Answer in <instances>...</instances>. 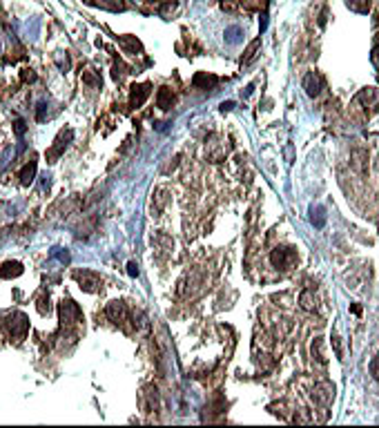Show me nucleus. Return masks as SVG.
Listing matches in <instances>:
<instances>
[{
	"label": "nucleus",
	"mask_w": 379,
	"mask_h": 428,
	"mask_svg": "<svg viewBox=\"0 0 379 428\" xmlns=\"http://www.w3.org/2000/svg\"><path fill=\"white\" fill-rule=\"evenodd\" d=\"M4 328H7L9 337H13L16 341H20V339H25L27 330H29V321H27V317L22 315V312H11V315H7Z\"/></svg>",
	"instance_id": "1"
},
{
	"label": "nucleus",
	"mask_w": 379,
	"mask_h": 428,
	"mask_svg": "<svg viewBox=\"0 0 379 428\" xmlns=\"http://www.w3.org/2000/svg\"><path fill=\"white\" fill-rule=\"evenodd\" d=\"M270 261L275 268H281V270H290L292 265H295L297 261V252L292 248H286V245H281V248H275L270 254Z\"/></svg>",
	"instance_id": "2"
},
{
	"label": "nucleus",
	"mask_w": 379,
	"mask_h": 428,
	"mask_svg": "<svg viewBox=\"0 0 379 428\" xmlns=\"http://www.w3.org/2000/svg\"><path fill=\"white\" fill-rule=\"evenodd\" d=\"M71 139H74V132H71V130H63V132H60L58 139L54 141V145L47 150V163H56V161L60 159V154L65 152V147L71 143Z\"/></svg>",
	"instance_id": "3"
},
{
	"label": "nucleus",
	"mask_w": 379,
	"mask_h": 428,
	"mask_svg": "<svg viewBox=\"0 0 379 428\" xmlns=\"http://www.w3.org/2000/svg\"><path fill=\"white\" fill-rule=\"evenodd\" d=\"M58 312H60V321H63V326H74V323H78L80 319H83L80 308L76 306L71 299H65V301L60 303Z\"/></svg>",
	"instance_id": "4"
},
{
	"label": "nucleus",
	"mask_w": 379,
	"mask_h": 428,
	"mask_svg": "<svg viewBox=\"0 0 379 428\" xmlns=\"http://www.w3.org/2000/svg\"><path fill=\"white\" fill-rule=\"evenodd\" d=\"M74 279L78 281V285L85 290V292H96V290L100 288V283H103L94 270H76Z\"/></svg>",
	"instance_id": "5"
},
{
	"label": "nucleus",
	"mask_w": 379,
	"mask_h": 428,
	"mask_svg": "<svg viewBox=\"0 0 379 428\" xmlns=\"http://www.w3.org/2000/svg\"><path fill=\"white\" fill-rule=\"evenodd\" d=\"M304 89L310 98L319 96L321 89H324V76H321L319 71H308V74L304 76Z\"/></svg>",
	"instance_id": "6"
},
{
	"label": "nucleus",
	"mask_w": 379,
	"mask_h": 428,
	"mask_svg": "<svg viewBox=\"0 0 379 428\" xmlns=\"http://www.w3.org/2000/svg\"><path fill=\"white\" fill-rule=\"evenodd\" d=\"M333 397H335V386L333 384L321 382V384H317L315 386V391H313V402L315 404H319V406H328V404L333 402Z\"/></svg>",
	"instance_id": "7"
},
{
	"label": "nucleus",
	"mask_w": 379,
	"mask_h": 428,
	"mask_svg": "<svg viewBox=\"0 0 379 428\" xmlns=\"http://www.w3.org/2000/svg\"><path fill=\"white\" fill-rule=\"evenodd\" d=\"M152 94V85L150 83H138V85H132L129 89V105L132 107H141L143 103L147 101V96Z\"/></svg>",
	"instance_id": "8"
},
{
	"label": "nucleus",
	"mask_w": 379,
	"mask_h": 428,
	"mask_svg": "<svg viewBox=\"0 0 379 428\" xmlns=\"http://www.w3.org/2000/svg\"><path fill=\"white\" fill-rule=\"evenodd\" d=\"M105 312H107L109 321H114V323L127 321V308H125V303H123V301H112Z\"/></svg>",
	"instance_id": "9"
},
{
	"label": "nucleus",
	"mask_w": 379,
	"mask_h": 428,
	"mask_svg": "<svg viewBox=\"0 0 379 428\" xmlns=\"http://www.w3.org/2000/svg\"><path fill=\"white\" fill-rule=\"evenodd\" d=\"M22 272H25V268H22L20 261H7V263H2V268H0V277L2 279L20 277Z\"/></svg>",
	"instance_id": "10"
},
{
	"label": "nucleus",
	"mask_w": 379,
	"mask_h": 428,
	"mask_svg": "<svg viewBox=\"0 0 379 428\" xmlns=\"http://www.w3.org/2000/svg\"><path fill=\"white\" fill-rule=\"evenodd\" d=\"M192 83H194V87L199 89H212L214 85L219 83V78L214 74H205V71H199V74L192 78Z\"/></svg>",
	"instance_id": "11"
},
{
	"label": "nucleus",
	"mask_w": 379,
	"mask_h": 428,
	"mask_svg": "<svg viewBox=\"0 0 379 428\" xmlns=\"http://www.w3.org/2000/svg\"><path fill=\"white\" fill-rule=\"evenodd\" d=\"M172 103H174V92L170 87H161L156 94V105L161 109H170Z\"/></svg>",
	"instance_id": "12"
},
{
	"label": "nucleus",
	"mask_w": 379,
	"mask_h": 428,
	"mask_svg": "<svg viewBox=\"0 0 379 428\" xmlns=\"http://www.w3.org/2000/svg\"><path fill=\"white\" fill-rule=\"evenodd\" d=\"M357 101L364 103V105H373V103L379 101V89L377 87H364L362 92L357 94Z\"/></svg>",
	"instance_id": "13"
},
{
	"label": "nucleus",
	"mask_w": 379,
	"mask_h": 428,
	"mask_svg": "<svg viewBox=\"0 0 379 428\" xmlns=\"http://www.w3.org/2000/svg\"><path fill=\"white\" fill-rule=\"evenodd\" d=\"M36 168H38V165H36V161L31 159L29 163H27L25 168L20 170V174H18V179H20V183H22V185H29V183H33V177H36Z\"/></svg>",
	"instance_id": "14"
},
{
	"label": "nucleus",
	"mask_w": 379,
	"mask_h": 428,
	"mask_svg": "<svg viewBox=\"0 0 379 428\" xmlns=\"http://www.w3.org/2000/svg\"><path fill=\"white\" fill-rule=\"evenodd\" d=\"M310 223H313L315 227H324L326 225V210L321 206L310 208Z\"/></svg>",
	"instance_id": "15"
},
{
	"label": "nucleus",
	"mask_w": 379,
	"mask_h": 428,
	"mask_svg": "<svg viewBox=\"0 0 379 428\" xmlns=\"http://www.w3.org/2000/svg\"><path fill=\"white\" fill-rule=\"evenodd\" d=\"M299 303H301V308H304V310H308V312H315L317 310V299H315V294L310 292V290H304V292H301Z\"/></svg>",
	"instance_id": "16"
},
{
	"label": "nucleus",
	"mask_w": 379,
	"mask_h": 428,
	"mask_svg": "<svg viewBox=\"0 0 379 428\" xmlns=\"http://www.w3.org/2000/svg\"><path fill=\"white\" fill-rule=\"evenodd\" d=\"M118 42H121V45L125 47L127 51H132V54H136V51H141V42H138L134 36H121V38H118Z\"/></svg>",
	"instance_id": "17"
},
{
	"label": "nucleus",
	"mask_w": 379,
	"mask_h": 428,
	"mask_svg": "<svg viewBox=\"0 0 379 428\" xmlns=\"http://www.w3.org/2000/svg\"><path fill=\"white\" fill-rule=\"evenodd\" d=\"M346 4L357 13H368L371 9V0H346Z\"/></svg>",
	"instance_id": "18"
},
{
	"label": "nucleus",
	"mask_w": 379,
	"mask_h": 428,
	"mask_svg": "<svg viewBox=\"0 0 379 428\" xmlns=\"http://www.w3.org/2000/svg\"><path fill=\"white\" fill-rule=\"evenodd\" d=\"M241 27H230L228 31H225V40L230 42V45H234V42H239V36H241Z\"/></svg>",
	"instance_id": "19"
},
{
	"label": "nucleus",
	"mask_w": 379,
	"mask_h": 428,
	"mask_svg": "<svg viewBox=\"0 0 379 428\" xmlns=\"http://www.w3.org/2000/svg\"><path fill=\"white\" fill-rule=\"evenodd\" d=\"M321 346H324V341H321V339H315L313 341V359H317V361H321V364H324L326 357H321Z\"/></svg>",
	"instance_id": "20"
},
{
	"label": "nucleus",
	"mask_w": 379,
	"mask_h": 428,
	"mask_svg": "<svg viewBox=\"0 0 379 428\" xmlns=\"http://www.w3.org/2000/svg\"><path fill=\"white\" fill-rule=\"evenodd\" d=\"M257 49H259V40H254L250 47H248V51H246V58H243V65H248L250 60L257 56Z\"/></svg>",
	"instance_id": "21"
},
{
	"label": "nucleus",
	"mask_w": 379,
	"mask_h": 428,
	"mask_svg": "<svg viewBox=\"0 0 379 428\" xmlns=\"http://www.w3.org/2000/svg\"><path fill=\"white\" fill-rule=\"evenodd\" d=\"M368 368H371L373 379H377V382H379V355L373 357V359H371V366H368Z\"/></svg>",
	"instance_id": "22"
},
{
	"label": "nucleus",
	"mask_w": 379,
	"mask_h": 428,
	"mask_svg": "<svg viewBox=\"0 0 379 428\" xmlns=\"http://www.w3.org/2000/svg\"><path fill=\"white\" fill-rule=\"evenodd\" d=\"M51 256H56V259L63 261V263H69V254H67V252H60V248H54V250H51Z\"/></svg>",
	"instance_id": "23"
},
{
	"label": "nucleus",
	"mask_w": 379,
	"mask_h": 428,
	"mask_svg": "<svg viewBox=\"0 0 379 428\" xmlns=\"http://www.w3.org/2000/svg\"><path fill=\"white\" fill-rule=\"evenodd\" d=\"M83 80L87 85H100V78H96L92 71H83Z\"/></svg>",
	"instance_id": "24"
},
{
	"label": "nucleus",
	"mask_w": 379,
	"mask_h": 428,
	"mask_svg": "<svg viewBox=\"0 0 379 428\" xmlns=\"http://www.w3.org/2000/svg\"><path fill=\"white\" fill-rule=\"evenodd\" d=\"M13 132H16V136H25V132H27L25 121H16V123H13Z\"/></svg>",
	"instance_id": "25"
},
{
	"label": "nucleus",
	"mask_w": 379,
	"mask_h": 428,
	"mask_svg": "<svg viewBox=\"0 0 379 428\" xmlns=\"http://www.w3.org/2000/svg\"><path fill=\"white\" fill-rule=\"evenodd\" d=\"M371 63L375 65V69H379V45L373 47V54H371Z\"/></svg>",
	"instance_id": "26"
},
{
	"label": "nucleus",
	"mask_w": 379,
	"mask_h": 428,
	"mask_svg": "<svg viewBox=\"0 0 379 428\" xmlns=\"http://www.w3.org/2000/svg\"><path fill=\"white\" fill-rule=\"evenodd\" d=\"M333 348H335V355H337V359H342V344H339V337H337V335L333 337Z\"/></svg>",
	"instance_id": "27"
},
{
	"label": "nucleus",
	"mask_w": 379,
	"mask_h": 428,
	"mask_svg": "<svg viewBox=\"0 0 379 428\" xmlns=\"http://www.w3.org/2000/svg\"><path fill=\"white\" fill-rule=\"evenodd\" d=\"M22 80H25V83H33V80H36V74H33L31 69H22Z\"/></svg>",
	"instance_id": "28"
},
{
	"label": "nucleus",
	"mask_w": 379,
	"mask_h": 428,
	"mask_svg": "<svg viewBox=\"0 0 379 428\" xmlns=\"http://www.w3.org/2000/svg\"><path fill=\"white\" fill-rule=\"evenodd\" d=\"M127 274L129 277H138V265L134 263V261H129L127 263Z\"/></svg>",
	"instance_id": "29"
},
{
	"label": "nucleus",
	"mask_w": 379,
	"mask_h": 428,
	"mask_svg": "<svg viewBox=\"0 0 379 428\" xmlns=\"http://www.w3.org/2000/svg\"><path fill=\"white\" fill-rule=\"evenodd\" d=\"M45 109H47L45 103H40V105H38V112H36V118H38V121H45Z\"/></svg>",
	"instance_id": "30"
},
{
	"label": "nucleus",
	"mask_w": 379,
	"mask_h": 428,
	"mask_svg": "<svg viewBox=\"0 0 379 428\" xmlns=\"http://www.w3.org/2000/svg\"><path fill=\"white\" fill-rule=\"evenodd\" d=\"M232 107H234V103H232V101H228V103H221V109H223V112H230V109H232Z\"/></svg>",
	"instance_id": "31"
},
{
	"label": "nucleus",
	"mask_w": 379,
	"mask_h": 428,
	"mask_svg": "<svg viewBox=\"0 0 379 428\" xmlns=\"http://www.w3.org/2000/svg\"><path fill=\"white\" fill-rule=\"evenodd\" d=\"M152 2H158V0H152Z\"/></svg>",
	"instance_id": "32"
}]
</instances>
